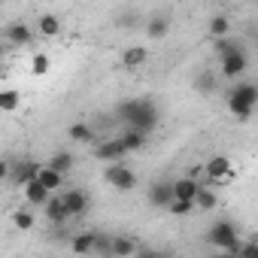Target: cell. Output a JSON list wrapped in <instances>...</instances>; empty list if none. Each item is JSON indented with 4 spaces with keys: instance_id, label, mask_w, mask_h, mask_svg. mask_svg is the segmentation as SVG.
<instances>
[{
    "instance_id": "e575fe53",
    "label": "cell",
    "mask_w": 258,
    "mask_h": 258,
    "mask_svg": "<svg viewBox=\"0 0 258 258\" xmlns=\"http://www.w3.org/2000/svg\"><path fill=\"white\" fill-rule=\"evenodd\" d=\"M134 258H158V249H152V246H143V243H140V249L134 252Z\"/></svg>"
},
{
    "instance_id": "30bf717a",
    "label": "cell",
    "mask_w": 258,
    "mask_h": 258,
    "mask_svg": "<svg viewBox=\"0 0 258 258\" xmlns=\"http://www.w3.org/2000/svg\"><path fill=\"white\" fill-rule=\"evenodd\" d=\"M201 170L207 173V179H228V176H234V164H231L228 155H213Z\"/></svg>"
},
{
    "instance_id": "3957f363",
    "label": "cell",
    "mask_w": 258,
    "mask_h": 258,
    "mask_svg": "<svg viewBox=\"0 0 258 258\" xmlns=\"http://www.w3.org/2000/svg\"><path fill=\"white\" fill-rule=\"evenodd\" d=\"M103 179H106L112 188H118V191H131V188H137V173L127 167V164H106Z\"/></svg>"
},
{
    "instance_id": "9a60e30c",
    "label": "cell",
    "mask_w": 258,
    "mask_h": 258,
    "mask_svg": "<svg viewBox=\"0 0 258 258\" xmlns=\"http://www.w3.org/2000/svg\"><path fill=\"white\" fill-rule=\"evenodd\" d=\"M94 243H97V231H79L70 237V249L76 255H91L94 252Z\"/></svg>"
},
{
    "instance_id": "603a6c76",
    "label": "cell",
    "mask_w": 258,
    "mask_h": 258,
    "mask_svg": "<svg viewBox=\"0 0 258 258\" xmlns=\"http://www.w3.org/2000/svg\"><path fill=\"white\" fill-rule=\"evenodd\" d=\"M207 31L213 40H222V37H231V19L228 16H213L207 22Z\"/></svg>"
},
{
    "instance_id": "ac0fdd59",
    "label": "cell",
    "mask_w": 258,
    "mask_h": 258,
    "mask_svg": "<svg viewBox=\"0 0 258 258\" xmlns=\"http://www.w3.org/2000/svg\"><path fill=\"white\" fill-rule=\"evenodd\" d=\"M43 213H46V219H49L52 225H64V222H70V216L64 213V204H61V198H58V195H52V198L46 201Z\"/></svg>"
},
{
    "instance_id": "836d02e7",
    "label": "cell",
    "mask_w": 258,
    "mask_h": 258,
    "mask_svg": "<svg viewBox=\"0 0 258 258\" xmlns=\"http://www.w3.org/2000/svg\"><path fill=\"white\" fill-rule=\"evenodd\" d=\"M137 22H140V13H137V10H127V13L118 19V25H121V28H134Z\"/></svg>"
},
{
    "instance_id": "484cf974",
    "label": "cell",
    "mask_w": 258,
    "mask_h": 258,
    "mask_svg": "<svg viewBox=\"0 0 258 258\" xmlns=\"http://www.w3.org/2000/svg\"><path fill=\"white\" fill-rule=\"evenodd\" d=\"M216 204H219L216 191H213L210 185H201V188H198V195H195V207H198V210H207V213H210V210H213Z\"/></svg>"
},
{
    "instance_id": "8992f818",
    "label": "cell",
    "mask_w": 258,
    "mask_h": 258,
    "mask_svg": "<svg viewBox=\"0 0 258 258\" xmlns=\"http://www.w3.org/2000/svg\"><path fill=\"white\" fill-rule=\"evenodd\" d=\"M37 170H40V164H37V161H31V158L13 161V164H10V182H13V185H19V188H25L31 179H37Z\"/></svg>"
},
{
    "instance_id": "f546056e",
    "label": "cell",
    "mask_w": 258,
    "mask_h": 258,
    "mask_svg": "<svg viewBox=\"0 0 258 258\" xmlns=\"http://www.w3.org/2000/svg\"><path fill=\"white\" fill-rule=\"evenodd\" d=\"M13 225H16L19 231H31V228L37 225V216H34L31 210H16V213H13Z\"/></svg>"
},
{
    "instance_id": "4fadbf2b",
    "label": "cell",
    "mask_w": 258,
    "mask_h": 258,
    "mask_svg": "<svg viewBox=\"0 0 258 258\" xmlns=\"http://www.w3.org/2000/svg\"><path fill=\"white\" fill-rule=\"evenodd\" d=\"M31 40H34V28H31V25L13 22V25L7 28V43H10V46H28Z\"/></svg>"
},
{
    "instance_id": "cb8c5ba5",
    "label": "cell",
    "mask_w": 258,
    "mask_h": 258,
    "mask_svg": "<svg viewBox=\"0 0 258 258\" xmlns=\"http://www.w3.org/2000/svg\"><path fill=\"white\" fill-rule=\"evenodd\" d=\"M216 73L213 70H201V73H195V91L198 94H213L216 91Z\"/></svg>"
},
{
    "instance_id": "2e32d148",
    "label": "cell",
    "mask_w": 258,
    "mask_h": 258,
    "mask_svg": "<svg viewBox=\"0 0 258 258\" xmlns=\"http://www.w3.org/2000/svg\"><path fill=\"white\" fill-rule=\"evenodd\" d=\"M37 182H40L49 195H55V191H61V188H64V176H61V173H55V170H49L46 164H40V170H37Z\"/></svg>"
},
{
    "instance_id": "4316f807",
    "label": "cell",
    "mask_w": 258,
    "mask_h": 258,
    "mask_svg": "<svg viewBox=\"0 0 258 258\" xmlns=\"http://www.w3.org/2000/svg\"><path fill=\"white\" fill-rule=\"evenodd\" d=\"M118 140H121L124 152H140V149L146 146V140H149V137H143V134H137V131H124Z\"/></svg>"
},
{
    "instance_id": "d6a6232c",
    "label": "cell",
    "mask_w": 258,
    "mask_h": 258,
    "mask_svg": "<svg viewBox=\"0 0 258 258\" xmlns=\"http://www.w3.org/2000/svg\"><path fill=\"white\" fill-rule=\"evenodd\" d=\"M237 258H258V243H255V240H243Z\"/></svg>"
},
{
    "instance_id": "d4e9b609",
    "label": "cell",
    "mask_w": 258,
    "mask_h": 258,
    "mask_svg": "<svg viewBox=\"0 0 258 258\" xmlns=\"http://www.w3.org/2000/svg\"><path fill=\"white\" fill-rule=\"evenodd\" d=\"M19 106H22V91H19V88L0 91V109H4V112H16Z\"/></svg>"
},
{
    "instance_id": "ba28073f",
    "label": "cell",
    "mask_w": 258,
    "mask_h": 258,
    "mask_svg": "<svg viewBox=\"0 0 258 258\" xmlns=\"http://www.w3.org/2000/svg\"><path fill=\"white\" fill-rule=\"evenodd\" d=\"M137 249H140V240L137 237H127V234L109 237V258H134Z\"/></svg>"
},
{
    "instance_id": "8fae6325",
    "label": "cell",
    "mask_w": 258,
    "mask_h": 258,
    "mask_svg": "<svg viewBox=\"0 0 258 258\" xmlns=\"http://www.w3.org/2000/svg\"><path fill=\"white\" fill-rule=\"evenodd\" d=\"M146 201H149L152 207L164 210V207L173 201V182H167V179H158V182H152V185H149V195H146Z\"/></svg>"
},
{
    "instance_id": "52a82bcc",
    "label": "cell",
    "mask_w": 258,
    "mask_h": 258,
    "mask_svg": "<svg viewBox=\"0 0 258 258\" xmlns=\"http://www.w3.org/2000/svg\"><path fill=\"white\" fill-rule=\"evenodd\" d=\"M127 152H124V146H121V140L118 137H112V140H103V143H97L94 146V158L97 161H103V164H121V158H124Z\"/></svg>"
},
{
    "instance_id": "8d00e7d4",
    "label": "cell",
    "mask_w": 258,
    "mask_h": 258,
    "mask_svg": "<svg viewBox=\"0 0 258 258\" xmlns=\"http://www.w3.org/2000/svg\"><path fill=\"white\" fill-rule=\"evenodd\" d=\"M158 258H176L173 252H167V249H158Z\"/></svg>"
},
{
    "instance_id": "5b68a950",
    "label": "cell",
    "mask_w": 258,
    "mask_h": 258,
    "mask_svg": "<svg viewBox=\"0 0 258 258\" xmlns=\"http://www.w3.org/2000/svg\"><path fill=\"white\" fill-rule=\"evenodd\" d=\"M219 70H222V76H225V79H240V76L249 70V55H246V49H240V52H231V55L219 58Z\"/></svg>"
},
{
    "instance_id": "7c38bea8",
    "label": "cell",
    "mask_w": 258,
    "mask_h": 258,
    "mask_svg": "<svg viewBox=\"0 0 258 258\" xmlns=\"http://www.w3.org/2000/svg\"><path fill=\"white\" fill-rule=\"evenodd\" d=\"M198 188H201L198 179H191V176H179V179H173V201H188V204H195Z\"/></svg>"
},
{
    "instance_id": "83f0119b",
    "label": "cell",
    "mask_w": 258,
    "mask_h": 258,
    "mask_svg": "<svg viewBox=\"0 0 258 258\" xmlns=\"http://www.w3.org/2000/svg\"><path fill=\"white\" fill-rule=\"evenodd\" d=\"M243 49V43H237L234 37H222V40H213V52L219 55V58H225V55H231V52H240Z\"/></svg>"
},
{
    "instance_id": "f35d334b",
    "label": "cell",
    "mask_w": 258,
    "mask_h": 258,
    "mask_svg": "<svg viewBox=\"0 0 258 258\" xmlns=\"http://www.w3.org/2000/svg\"><path fill=\"white\" fill-rule=\"evenodd\" d=\"M37 258H43V255H37Z\"/></svg>"
},
{
    "instance_id": "7402d4cb",
    "label": "cell",
    "mask_w": 258,
    "mask_h": 258,
    "mask_svg": "<svg viewBox=\"0 0 258 258\" xmlns=\"http://www.w3.org/2000/svg\"><path fill=\"white\" fill-rule=\"evenodd\" d=\"M167 31H170V19H167V16H152V19L146 22V34H149V40H161V37H167Z\"/></svg>"
},
{
    "instance_id": "f1b7e54d",
    "label": "cell",
    "mask_w": 258,
    "mask_h": 258,
    "mask_svg": "<svg viewBox=\"0 0 258 258\" xmlns=\"http://www.w3.org/2000/svg\"><path fill=\"white\" fill-rule=\"evenodd\" d=\"M49 67H52V61H49L46 52H34V55H31V73H34V76H46Z\"/></svg>"
},
{
    "instance_id": "9c48e42d",
    "label": "cell",
    "mask_w": 258,
    "mask_h": 258,
    "mask_svg": "<svg viewBox=\"0 0 258 258\" xmlns=\"http://www.w3.org/2000/svg\"><path fill=\"white\" fill-rule=\"evenodd\" d=\"M228 100H237L243 106H258V85L255 82H234V88L228 91Z\"/></svg>"
},
{
    "instance_id": "d590c367",
    "label": "cell",
    "mask_w": 258,
    "mask_h": 258,
    "mask_svg": "<svg viewBox=\"0 0 258 258\" xmlns=\"http://www.w3.org/2000/svg\"><path fill=\"white\" fill-rule=\"evenodd\" d=\"M4 179H10V161L0 158V182H4Z\"/></svg>"
},
{
    "instance_id": "6da1fadb",
    "label": "cell",
    "mask_w": 258,
    "mask_h": 258,
    "mask_svg": "<svg viewBox=\"0 0 258 258\" xmlns=\"http://www.w3.org/2000/svg\"><path fill=\"white\" fill-rule=\"evenodd\" d=\"M115 115L127 124V131H137V134H143V137H149L155 127H158V121H161L158 106H155L152 97H134V100H124V103H118Z\"/></svg>"
},
{
    "instance_id": "74e56055",
    "label": "cell",
    "mask_w": 258,
    "mask_h": 258,
    "mask_svg": "<svg viewBox=\"0 0 258 258\" xmlns=\"http://www.w3.org/2000/svg\"><path fill=\"white\" fill-rule=\"evenodd\" d=\"M213 258H234V255H228V252H219V255H213Z\"/></svg>"
},
{
    "instance_id": "e0dca14e",
    "label": "cell",
    "mask_w": 258,
    "mask_h": 258,
    "mask_svg": "<svg viewBox=\"0 0 258 258\" xmlns=\"http://www.w3.org/2000/svg\"><path fill=\"white\" fill-rule=\"evenodd\" d=\"M73 164H76V158H73V152H67V149H61V152H55L52 158H49V170H55V173H61V176H67L70 170H73Z\"/></svg>"
},
{
    "instance_id": "5bb4252c",
    "label": "cell",
    "mask_w": 258,
    "mask_h": 258,
    "mask_svg": "<svg viewBox=\"0 0 258 258\" xmlns=\"http://www.w3.org/2000/svg\"><path fill=\"white\" fill-rule=\"evenodd\" d=\"M149 61V49L146 46H131V49H124L121 52V67L124 70H137Z\"/></svg>"
},
{
    "instance_id": "277c9868",
    "label": "cell",
    "mask_w": 258,
    "mask_h": 258,
    "mask_svg": "<svg viewBox=\"0 0 258 258\" xmlns=\"http://www.w3.org/2000/svg\"><path fill=\"white\" fill-rule=\"evenodd\" d=\"M58 198H61L64 213H67L70 219L85 216L88 207H91V198H88V191H82V188H64V195H58Z\"/></svg>"
},
{
    "instance_id": "1f68e13d",
    "label": "cell",
    "mask_w": 258,
    "mask_h": 258,
    "mask_svg": "<svg viewBox=\"0 0 258 258\" xmlns=\"http://www.w3.org/2000/svg\"><path fill=\"white\" fill-rule=\"evenodd\" d=\"M164 210H167L170 216H188V213L195 210V204H188V201H170Z\"/></svg>"
},
{
    "instance_id": "d6986e66",
    "label": "cell",
    "mask_w": 258,
    "mask_h": 258,
    "mask_svg": "<svg viewBox=\"0 0 258 258\" xmlns=\"http://www.w3.org/2000/svg\"><path fill=\"white\" fill-rule=\"evenodd\" d=\"M22 191H25V201H28L31 207H46V201L52 198V195H49V191H46V188L37 182V179H31V182H28Z\"/></svg>"
},
{
    "instance_id": "44dd1931",
    "label": "cell",
    "mask_w": 258,
    "mask_h": 258,
    "mask_svg": "<svg viewBox=\"0 0 258 258\" xmlns=\"http://www.w3.org/2000/svg\"><path fill=\"white\" fill-rule=\"evenodd\" d=\"M37 31H40V37H58L61 34V19L52 16V13H43L37 19Z\"/></svg>"
},
{
    "instance_id": "4dcf8cb0",
    "label": "cell",
    "mask_w": 258,
    "mask_h": 258,
    "mask_svg": "<svg viewBox=\"0 0 258 258\" xmlns=\"http://www.w3.org/2000/svg\"><path fill=\"white\" fill-rule=\"evenodd\" d=\"M228 112H231L237 121H249L255 109H252V106H243V103H237V100H228Z\"/></svg>"
},
{
    "instance_id": "7a4b0ae2",
    "label": "cell",
    "mask_w": 258,
    "mask_h": 258,
    "mask_svg": "<svg viewBox=\"0 0 258 258\" xmlns=\"http://www.w3.org/2000/svg\"><path fill=\"white\" fill-rule=\"evenodd\" d=\"M207 243H210L213 249L228 252V255L237 258V252H240V246H243V237H240V231H237V225H234L231 219H219V222L210 225V231H207Z\"/></svg>"
},
{
    "instance_id": "ffe728a7",
    "label": "cell",
    "mask_w": 258,
    "mask_h": 258,
    "mask_svg": "<svg viewBox=\"0 0 258 258\" xmlns=\"http://www.w3.org/2000/svg\"><path fill=\"white\" fill-rule=\"evenodd\" d=\"M67 137H70L73 143H91V140H94V127H91L88 121H73V124L67 127Z\"/></svg>"
}]
</instances>
